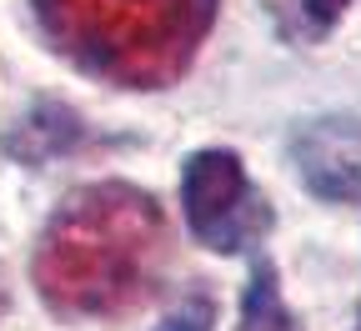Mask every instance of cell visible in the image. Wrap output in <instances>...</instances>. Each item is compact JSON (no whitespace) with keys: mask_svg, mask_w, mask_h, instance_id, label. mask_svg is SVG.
Segmentation results:
<instances>
[{"mask_svg":"<svg viewBox=\"0 0 361 331\" xmlns=\"http://www.w3.org/2000/svg\"><path fill=\"white\" fill-rule=\"evenodd\" d=\"M171 261V226L151 191L130 181H90L45 221L30 276L40 301L66 321L135 311Z\"/></svg>","mask_w":361,"mask_h":331,"instance_id":"1","label":"cell"},{"mask_svg":"<svg viewBox=\"0 0 361 331\" xmlns=\"http://www.w3.org/2000/svg\"><path fill=\"white\" fill-rule=\"evenodd\" d=\"M30 16L80 76L121 90H166L211 35L216 0H30Z\"/></svg>","mask_w":361,"mask_h":331,"instance_id":"2","label":"cell"},{"mask_svg":"<svg viewBox=\"0 0 361 331\" xmlns=\"http://www.w3.org/2000/svg\"><path fill=\"white\" fill-rule=\"evenodd\" d=\"M180 206H186L191 236L216 251V256H236L261 246V236L271 231V201L256 191V181L246 176L236 151H191L180 166Z\"/></svg>","mask_w":361,"mask_h":331,"instance_id":"3","label":"cell"},{"mask_svg":"<svg viewBox=\"0 0 361 331\" xmlns=\"http://www.w3.org/2000/svg\"><path fill=\"white\" fill-rule=\"evenodd\" d=\"M291 161L311 196L322 201H361V121L356 116H316L296 126Z\"/></svg>","mask_w":361,"mask_h":331,"instance_id":"4","label":"cell"},{"mask_svg":"<svg viewBox=\"0 0 361 331\" xmlns=\"http://www.w3.org/2000/svg\"><path fill=\"white\" fill-rule=\"evenodd\" d=\"M80 136H85V126H80L75 111H66V106H56V101H40L20 126L6 136V151L20 156V161H51V156L80 146Z\"/></svg>","mask_w":361,"mask_h":331,"instance_id":"5","label":"cell"},{"mask_svg":"<svg viewBox=\"0 0 361 331\" xmlns=\"http://www.w3.org/2000/svg\"><path fill=\"white\" fill-rule=\"evenodd\" d=\"M236 331H301L296 311L281 301V287H276V266L271 261H256L251 266V281L241 291V321Z\"/></svg>","mask_w":361,"mask_h":331,"instance_id":"6","label":"cell"},{"mask_svg":"<svg viewBox=\"0 0 361 331\" xmlns=\"http://www.w3.org/2000/svg\"><path fill=\"white\" fill-rule=\"evenodd\" d=\"M216 326V301L211 296H186L156 331H211Z\"/></svg>","mask_w":361,"mask_h":331,"instance_id":"7","label":"cell"},{"mask_svg":"<svg viewBox=\"0 0 361 331\" xmlns=\"http://www.w3.org/2000/svg\"><path fill=\"white\" fill-rule=\"evenodd\" d=\"M351 6H356V0H301V11H306V20H311L316 30H331Z\"/></svg>","mask_w":361,"mask_h":331,"instance_id":"8","label":"cell"},{"mask_svg":"<svg viewBox=\"0 0 361 331\" xmlns=\"http://www.w3.org/2000/svg\"><path fill=\"white\" fill-rule=\"evenodd\" d=\"M0 306H6V291H0Z\"/></svg>","mask_w":361,"mask_h":331,"instance_id":"9","label":"cell"}]
</instances>
